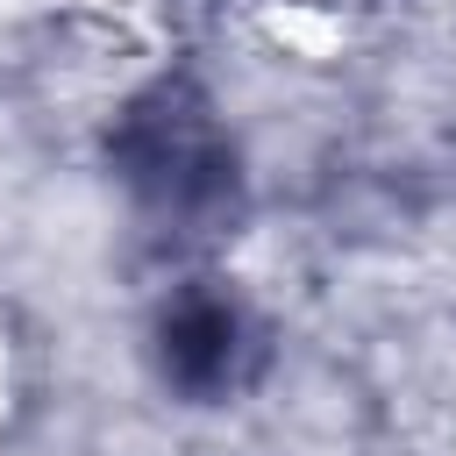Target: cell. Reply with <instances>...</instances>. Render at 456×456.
Returning a JSON list of instances; mask_svg holds the SVG:
<instances>
[{
	"label": "cell",
	"instance_id": "1",
	"mask_svg": "<svg viewBox=\"0 0 456 456\" xmlns=\"http://www.w3.org/2000/svg\"><path fill=\"white\" fill-rule=\"evenodd\" d=\"M121 150H128V178L150 185L164 207H200V200H214V192H221V171H228L221 150H214V135H207V121L185 114V107H171V100L142 107Z\"/></svg>",
	"mask_w": 456,
	"mask_h": 456
},
{
	"label": "cell",
	"instance_id": "2",
	"mask_svg": "<svg viewBox=\"0 0 456 456\" xmlns=\"http://www.w3.org/2000/svg\"><path fill=\"white\" fill-rule=\"evenodd\" d=\"M164 378L192 399H214L242 378V321L228 299L192 292L164 314Z\"/></svg>",
	"mask_w": 456,
	"mask_h": 456
}]
</instances>
